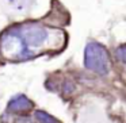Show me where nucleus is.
<instances>
[{"label": "nucleus", "instance_id": "nucleus-1", "mask_svg": "<svg viewBox=\"0 0 126 123\" xmlns=\"http://www.w3.org/2000/svg\"><path fill=\"white\" fill-rule=\"evenodd\" d=\"M84 65L99 76H107L111 68L107 49L98 42H90L84 49Z\"/></svg>", "mask_w": 126, "mask_h": 123}, {"label": "nucleus", "instance_id": "nucleus-2", "mask_svg": "<svg viewBox=\"0 0 126 123\" xmlns=\"http://www.w3.org/2000/svg\"><path fill=\"white\" fill-rule=\"evenodd\" d=\"M0 53L6 58H27L30 57L29 49L16 28L10 30L0 37Z\"/></svg>", "mask_w": 126, "mask_h": 123}, {"label": "nucleus", "instance_id": "nucleus-3", "mask_svg": "<svg viewBox=\"0 0 126 123\" xmlns=\"http://www.w3.org/2000/svg\"><path fill=\"white\" fill-rule=\"evenodd\" d=\"M16 31L25 41L26 46L29 49V53L31 55L34 54L33 49L45 46V43L50 38L49 30L44 26L38 25V23H25V25L16 27Z\"/></svg>", "mask_w": 126, "mask_h": 123}, {"label": "nucleus", "instance_id": "nucleus-4", "mask_svg": "<svg viewBox=\"0 0 126 123\" xmlns=\"http://www.w3.org/2000/svg\"><path fill=\"white\" fill-rule=\"evenodd\" d=\"M34 106L31 103V100H29L25 95H16L8 103V109L14 112H25V111L31 109Z\"/></svg>", "mask_w": 126, "mask_h": 123}, {"label": "nucleus", "instance_id": "nucleus-5", "mask_svg": "<svg viewBox=\"0 0 126 123\" xmlns=\"http://www.w3.org/2000/svg\"><path fill=\"white\" fill-rule=\"evenodd\" d=\"M35 118L39 123H57L56 118H53L52 115H49L45 111H37L35 112Z\"/></svg>", "mask_w": 126, "mask_h": 123}, {"label": "nucleus", "instance_id": "nucleus-6", "mask_svg": "<svg viewBox=\"0 0 126 123\" xmlns=\"http://www.w3.org/2000/svg\"><path fill=\"white\" fill-rule=\"evenodd\" d=\"M115 57L118 61H121L122 64L126 65V45H121L119 47H117L115 50Z\"/></svg>", "mask_w": 126, "mask_h": 123}]
</instances>
